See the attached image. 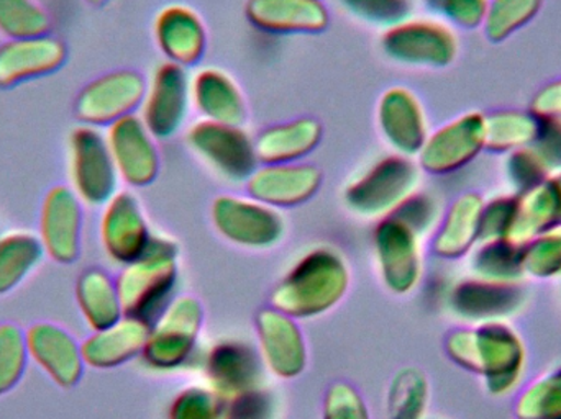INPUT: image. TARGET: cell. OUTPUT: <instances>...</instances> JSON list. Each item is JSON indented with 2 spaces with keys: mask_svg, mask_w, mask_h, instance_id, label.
Wrapping results in <instances>:
<instances>
[{
  "mask_svg": "<svg viewBox=\"0 0 561 419\" xmlns=\"http://www.w3.org/2000/svg\"><path fill=\"white\" fill-rule=\"evenodd\" d=\"M381 48L392 61L415 68H447L458 55L454 30L440 20L405 19L388 26Z\"/></svg>",
  "mask_w": 561,
  "mask_h": 419,
  "instance_id": "cell-3",
  "label": "cell"
},
{
  "mask_svg": "<svg viewBox=\"0 0 561 419\" xmlns=\"http://www.w3.org/2000/svg\"><path fill=\"white\" fill-rule=\"evenodd\" d=\"M417 179V167L408 156L385 158L350 189L356 209L376 211L399 202Z\"/></svg>",
  "mask_w": 561,
  "mask_h": 419,
  "instance_id": "cell-15",
  "label": "cell"
},
{
  "mask_svg": "<svg viewBox=\"0 0 561 419\" xmlns=\"http://www.w3.org/2000/svg\"><path fill=\"white\" fill-rule=\"evenodd\" d=\"M66 61V46L51 35L7 39L0 45V88L45 78Z\"/></svg>",
  "mask_w": 561,
  "mask_h": 419,
  "instance_id": "cell-12",
  "label": "cell"
},
{
  "mask_svg": "<svg viewBox=\"0 0 561 419\" xmlns=\"http://www.w3.org/2000/svg\"><path fill=\"white\" fill-rule=\"evenodd\" d=\"M484 150V115L468 112L428 133L419 164L431 174H450Z\"/></svg>",
  "mask_w": 561,
  "mask_h": 419,
  "instance_id": "cell-7",
  "label": "cell"
},
{
  "mask_svg": "<svg viewBox=\"0 0 561 419\" xmlns=\"http://www.w3.org/2000/svg\"><path fill=\"white\" fill-rule=\"evenodd\" d=\"M45 257L38 236L10 231L0 236V296L15 290Z\"/></svg>",
  "mask_w": 561,
  "mask_h": 419,
  "instance_id": "cell-22",
  "label": "cell"
},
{
  "mask_svg": "<svg viewBox=\"0 0 561 419\" xmlns=\"http://www.w3.org/2000/svg\"><path fill=\"white\" fill-rule=\"evenodd\" d=\"M76 299L82 318L94 331L114 325L118 316L117 293L105 273L99 270L82 273L76 286Z\"/></svg>",
  "mask_w": 561,
  "mask_h": 419,
  "instance_id": "cell-26",
  "label": "cell"
},
{
  "mask_svg": "<svg viewBox=\"0 0 561 419\" xmlns=\"http://www.w3.org/2000/svg\"><path fill=\"white\" fill-rule=\"evenodd\" d=\"M30 361L35 362L53 384L71 388L84 372L82 348L75 336L55 323H35L26 329Z\"/></svg>",
  "mask_w": 561,
  "mask_h": 419,
  "instance_id": "cell-10",
  "label": "cell"
},
{
  "mask_svg": "<svg viewBox=\"0 0 561 419\" xmlns=\"http://www.w3.org/2000/svg\"><path fill=\"white\" fill-rule=\"evenodd\" d=\"M147 79L137 71L122 69L89 82L76 98V115L82 125L107 128L134 115L144 102Z\"/></svg>",
  "mask_w": 561,
  "mask_h": 419,
  "instance_id": "cell-4",
  "label": "cell"
},
{
  "mask_svg": "<svg viewBox=\"0 0 561 419\" xmlns=\"http://www.w3.org/2000/svg\"><path fill=\"white\" fill-rule=\"evenodd\" d=\"M71 189L85 206H105L115 196L118 174L104 131L79 125L68 140Z\"/></svg>",
  "mask_w": 561,
  "mask_h": 419,
  "instance_id": "cell-2",
  "label": "cell"
},
{
  "mask_svg": "<svg viewBox=\"0 0 561 419\" xmlns=\"http://www.w3.org/2000/svg\"><path fill=\"white\" fill-rule=\"evenodd\" d=\"M153 32L168 62L187 68L197 65L206 51V26L191 7L173 3L161 9L154 19Z\"/></svg>",
  "mask_w": 561,
  "mask_h": 419,
  "instance_id": "cell-13",
  "label": "cell"
},
{
  "mask_svg": "<svg viewBox=\"0 0 561 419\" xmlns=\"http://www.w3.org/2000/svg\"><path fill=\"white\" fill-rule=\"evenodd\" d=\"M533 114L540 118L561 120V79L543 88L533 102Z\"/></svg>",
  "mask_w": 561,
  "mask_h": 419,
  "instance_id": "cell-39",
  "label": "cell"
},
{
  "mask_svg": "<svg viewBox=\"0 0 561 419\" xmlns=\"http://www.w3.org/2000/svg\"><path fill=\"white\" fill-rule=\"evenodd\" d=\"M537 118H539V128L530 148L539 154L550 173H561V120Z\"/></svg>",
  "mask_w": 561,
  "mask_h": 419,
  "instance_id": "cell-38",
  "label": "cell"
},
{
  "mask_svg": "<svg viewBox=\"0 0 561 419\" xmlns=\"http://www.w3.org/2000/svg\"><path fill=\"white\" fill-rule=\"evenodd\" d=\"M514 415L517 419H561V368L527 385Z\"/></svg>",
  "mask_w": 561,
  "mask_h": 419,
  "instance_id": "cell-29",
  "label": "cell"
},
{
  "mask_svg": "<svg viewBox=\"0 0 561 419\" xmlns=\"http://www.w3.org/2000/svg\"><path fill=\"white\" fill-rule=\"evenodd\" d=\"M542 5L543 0H490L484 33L491 42H504L533 22Z\"/></svg>",
  "mask_w": 561,
  "mask_h": 419,
  "instance_id": "cell-30",
  "label": "cell"
},
{
  "mask_svg": "<svg viewBox=\"0 0 561 419\" xmlns=\"http://www.w3.org/2000/svg\"><path fill=\"white\" fill-rule=\"evenodd\" d=\"M425 3L440 22L473 30L483 26L490 0H425Z\"/></svg>",
  "mask_w": 561,
  "mask_h": 419,
  "instance_id": "cell-37",
  "label": "cell"
},
{
  "mask_svg": "<svg viewBox=\"0 0 561 419\" xmlns=\"http://www.w3.org/2000/svg\"><path fill=\"white\" fill-rule=\"evenodd\" d=\"M519 197L516 223L510 240L529 243L534 237L561 224V173L552 174L542 184Z\"/></svg>",
  "mask_w": 561,
  "mask_h": 419,
  "instance_id": "cell-20",
  "label": "cell"
},
{
  "mask_svg": "<svg viewBox=\"0 0 561 419\" xmlns=\"http://www.w3.org/2000/svg\"><path fill=\"white\" fill-rule=\"evenodd\" d=\"M216 220L230 236L243 240H270L279 230L278 218L272 211L256 203L236 199H224L217 203Z\"/></svg>",
  "mask_w": 561,
  "mask_h": 419,
  "instance_id": "cell-24",
  "label": "cell"
},
{
  "mask_svg": "<svg viewBox=\"0 0 561 419\" xmlns=\"http://www.w3.org/2000/svg\"><path fill=\"white\" fill-rule=\"evenodd\" d=\"M461 312L481 322H497L516 312L523 303V292L513 282L481 280L461 287L457 296Z\"/></svg>",
  "mask_w": 561,
  "mask_h": 419,
  "instance_id": "cell-21",
  "label": "cell"
},
{
  "mask_svg": "<svg viewBox=\"0 0 561 419\" xmlns=\"http://www.w3.org/2000/svg\"><path fill=\"white\" fill-rule=\"evenodd\" d=\"M345 12L356 19L391 26L408 19L411 0H336Z\"/></svg>",
  "mask_w": 561,
  "mask_h": 419,
  "instance_id": "cell-35",
  "label": "cell"
},
{
  "mask_svg": "<svg viewBox=\"0 0 561 419\" xmlns=\"http://www.w3.org/2000/svg\"><path fill=\"white\" fill-rule=\"evenodd\" d=\"M523 266L536 279L561 276V224L524 244Z\"/></svg>",
  "mask_w": 561,
  "mask_h": 419,
  "instance_id": "cell-33",
  "label": "cell"
},
{
  "mask_svg": "<svg viewBox=\"0 0 561 419\" xmlns=\"http://www.w3.org/2000/svg\"><path fill=\"white\" fill-rule=\"evenodd\" d=\"M539 118L533 112L506 110L484 117V148L513 153L533 147Z\"/></svg>",
  "mask_w": 561,
  "mask_h": 419,
  "instance_id": "cell-25",
  "label": "cell"
},
{
  "mask_svg": "<svg viewBox=\"0 0 561 419\" xmlns=\"http://www.w3.org/2000/svg\"><path fill=\"white\" fill-rule=\"evenodd\" d=\"M82 221V202L71 187H53L39 211L38 240L45 256L59 264L75 263L81 253Z\"/></svg>",
  "mask_w": 561,
  "mask_h": 419,
  "instance_id": "cell-8",
  "label": "cell"
},
{
  "mask_svg": "<svg viewBox=\"0 0 561 419\" xmlns=\"http://www.w3.org/2000/svg\"><path fill=\"white\" fill-rule=\"evenodd\" d=\"M454 354L465 368L486 379L493 395L513 391L526 362V349L519 336L500 322L484 323L455 336Z\"/></svg>",
  "mask_w": 561,
  "mask_h": 419,
  "instance_id": "cell-1",
  "label": "cell"
},
{
  "mask_svg": "<svg viewBox=\"0 0 561 419\" xmlns=\"http://www.w3.org/2000/svg\"><path fill=\"white\" fill-rule=\"evenodd\" d=\"M523 244L511 240L484 241L474 254V270L484 280L514 282L524 276Z\"/></svg>",
  "mask_w": 561,
  "mask_h": 419,
  "instance_id": "cell-27",
  "label": "cell"
},
{
  "mask_svg": "<svg viewBox=\"0 0 561 419\" xmlns=\"http://www.w3.org/2000/svg\"><path fill=\"white\" fill-rule=\"evenodd\" d=\"M322 125L316 118L302 117L273 125L255 138L259 161L265 164L297 163L319 147Z\"/></svg>",
  "mask_w": 561,
  "mask_h": 419,
  "instance_id": "cell-18",
  "label": "cell"
},
{
  "mask_svg": "<svg viewBox=\"0 0 561 419\" xmlns=\"http://www.w3.org/2000/svg\"><path fill=\"white\" fill-rule=\"evenodd\" d=\"M319 171L306 164H266L250 176V190L262 202L290 206L316 193Z\"/></svg>",
  "mask_w": 561,
  "mask_h": 419,
  "instance_id": "cell-19",
  "label": "cell"
},
{
  "mask_svg": "<svg viewBox=\"0 0 561 419\" xmlns=\"http://www.w3.org/2000/svg\"><path fill=\"white\" fill-rule=\"evenodd\" d=\"M101 237L105 251L117 260L131 259L144 249L147 228L130 194H115L105 203L101 218Z\"/></svg>",
  "mask_w": 561,
  "mask_h": 419,
  "instance_id": "cell-17",
  "label": "cell"
},
{
  "mask_svg": "<svg viewBox=\"0 0 561 419\" xmlns=\"http://www.w3.org/2000/svg\"><path fill=\"white\" fill-rule=\"evenodd\" d=\"M28 362L26 333L13 323H0V397L20 384Z\"/></svg>",
  "mask_w": 561,
  "mask_h": 419,
  "instance_id": "cell-31",
  "label": "cell"
},
{
  "mask_svg": "<svg viewBox=\"0 0 561 419\" xmlns=\"http://www.w3.org/2000/svg\"><path fill=\"white\" fill-rule=\"evenodd\" d=\"M92 5H101V3L107 2V0H88Z\"/></svg>",
  "mask_w": 561,
  "mask_h": 419,
  "instance_id": "cell-40",
  "label": "cell"
},
{
  "mask_svg": "<svg viewBox=\"0 0 561 419\" xmlns=\"http://www.w3.org/2000/svg\"><path fill=\"white\" fill-rule=\"evenodd\" d=\"M506 174L517 196L529 193L530 189L542 184L547 177L552 176L549 167L530 147L507 154Z\"/></svg>",
  "mask_w": 561,
  "mask_h": 419,
  "instance_id": "cell-34",
  "label": "cell"
},
{
  "mask_svg": "<svg viewBox=\"0 0 561 419\" xmlns=\"http://www.w3.org/2000/svg\"><path fill=\"white\" fill-rule=\"evenodd\" d=\"M191 150L219 173L233 179L250 177L256 170L255 138L242 125L201 120L187 133Z\"/></svg>",
  "mask_w": 561,
  "mask_h": 419,
  "instance_id": "cell-5",
  "label": "cell"
},
{
  "mask_svg": "<svg viewBox=\"0 0 561 419\" xmlns=\"http://www.w3.org/2000/svg\"><path fill=\"white\" fill-rule=\"evenodd\" d=\"M51 19L38 0H0V35L7 39L48 35Z\"/></svg>",
  "mask_w": 561,
  "mask_h": 419,
  "instance_id": "cell-28",
  "label": "cell"
},
{
  "mask_svg": "<svg viewBox=\"0 0 561 419\" xmlns=\"http://www.w3.org/2000/svg\"><path fill=\"white\" fill-rule=\"evenodd\" d=\"M191 105L203 120L242 125L247 118L245 98L237 82L216 68L201 69L191 79Z\"/></svg>",
  "mask_w": 561,
  "mask_h": 419,
  "instance_id": "cell-16",
  "label": "cell"
},
{
  "mask_svg": "<svg viewBox=\"0 0 561 419\" xmlns=\"http://www.w3.org/2000/svg\"><path fill=\"white\" fill-rule=\"evenodd\" d=\"M378 127L382 138L402 156H417L427 140L428 124L424 107L414 92L391 88L379 98Z\"/></svg>",
  "mask_w": 561,
  "mask_h": 419,
  "instance_id": "cell-11",
  "label": "cell"
},
{
  "mask_svg": "<svg viewBox=\"0 0 561 419\" xmlns=\"http://www.w3.org/2000/svg\"><path fill=\"white\" fill-rule=\"evenodd\" d=\"M483 206V199L477 194H465L451 206L435 243L438 253L460 256L480 240Z\"/></svg>",
  "mask_w": 561,
  "mask_h": 419,
  "instance_id": "cell-23",
  "label": "cell"
},
{
  "mask_svg": "<svg viewBox=\"0 0 561 419\" xmlns=\"http://www.w3.org/2000/svg\"><path fill=\"white\" fill-rule=\"evenodd\" d=\"M519 197L501 196L484 203L481 213L480 240H510L511 231L516 223Z\"/></svg>",
  "mask_w": 561,
  "mask_h": 419,
  "instance_id": "cell-36",
  "label": "cell"
},
{
  "mask_svg": "<svg viewBox=\"0 0 561 419\" xmlns=\"http://www.w3.org/2000/svg\"><path fill=\"white\" fill-rule=\"evenodd\" d=\"M134 329L118 328L115 323L108 328L98 329L81 345L85 365L104 369L118 364L134 348Z\"/></svg>",
  "mask_w": 561,
  "mask_h": 419,
  "instance_id": "cell-32",
  "label": "cell"
},
{
  "mask_svg": "<svg viewBox=\"0 0 561 419\" xmlns=\"http://www.w3.org/2000/svg\"><path fill=\"white\" fill-rule=\"evenodd\" d=\"M118 177L130 186H147L160 170L157 138L140 115L134 114L108 125L104 131Z\"/></svg>",
  "mask_w": 561,
  "mask_h": 419,
  "instance_id": "cell-9",
  "label": "cell"
},
{
  "mask_svg": "<svg viewBox=\"0 0 561 419\" xmlns=\"http://www.w3.org/2000/svg\"><path fill=\"white\" fill-rule=\"evenodd\" d=\"M245 15L256 30L276 35L319 33L330 23L322 0H249Z\"/></svg>",
  "mask_w": 561,
  "mask_h": 419,
  "instance_id": "cell-14",
  "label": "cell"
},
{
  "mask_svg": "<svg viewBox=\"0 0 561 419\" xmlns=\"http://www.w3.org/2000/svg\"><path fill=\"white\" fill-rule=\"evenodd\" d=\"M190 105L191 79L186 68L164 62L147 82L140 118L157 140H167L183 127Z\"/></svg>",
  "mask_w": 561,
  "mask_h": 419,
  "instance_id": "cell-6",
  "label": "cell"
}]
</instances>
